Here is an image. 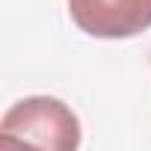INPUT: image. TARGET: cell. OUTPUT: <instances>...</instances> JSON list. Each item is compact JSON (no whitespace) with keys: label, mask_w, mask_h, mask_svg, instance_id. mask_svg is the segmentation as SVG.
Masks as SVG:
<instances>
[{"label":"cell","mask_w":151,"mask_h":151,"mask_svg":"<svg viewBox=\"0 0 151 151\" xmlns=\"http://www.w3.org/2000/svg\"><path fill=\"white\" fill-rule=\"evenodd\" d=\"M0 139L27 142L50 151H74L80 145V119L50 95H30L15 101L0 119Z\"/></svg>","instance_id":"obj_1"},{"label":"cell","mask_w":151,"mask_h":151,"mask_svg":"<svg viewBox=\"0 0 151 151\" xmlns=\"http://www.w3.org/2000/svg\"><path fill=\"white\" fill-rule=\"evenodd\" d=\"M68 15L92 39H133L151 27V0H68Z\"/></svg>","instance_id":"obj_2"}]
</instances>
